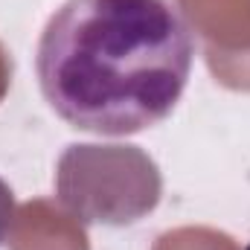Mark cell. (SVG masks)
I'll return each instance as SVG.
<instances>
[{"instance_id":"cell-2","label":"cell","mask_w":250,"mask_h":250,"mask_svg":"<svg viewBox=\"0 0 250 250\" xmlns=\"http://www.w3.org/2000/svg\"><path fill=\"white\" fill-rule=\"evenodd\" d=\"M12 218H15V195L0 178V245L6 242V236L12 230Z\"/></svg>"},{"instance_id":"cell-1","label":"cell","mask_w":250,"mask_h":250,"mask_svg":"<svg viewBox=\"0 0 250 250\" xmlns=\"http://www.w3.org/2000/svg\"><path fill=\"white\" fill-rule=\"evenodd\" d=\"M192 59V29L172 0H67L41 32L35 73L64 123L125 137L178 108Z\"/></svg>"}]
</instances>
